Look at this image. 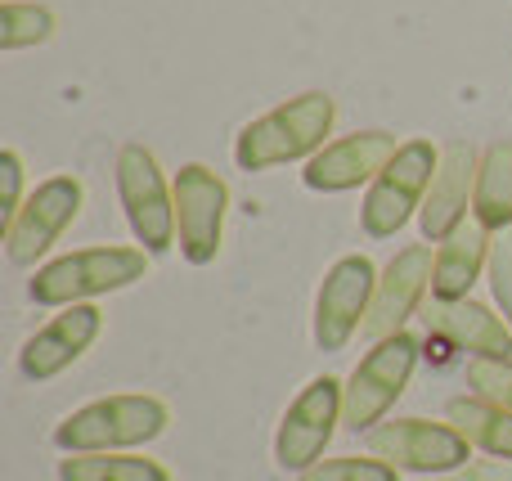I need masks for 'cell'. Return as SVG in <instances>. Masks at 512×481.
<instances>
[{
    "instance_id": "cell-1",
    "label": "cell",
    "mask_w": 512,
    "mask_h": 481,
    "mask_svg": "<svg viewBox=\"0 0 512 481\" xmlns=\"http://www.w3.org/2000/svg\"><path fill=\"white\" fill-rule=\"evenodd\" d=\"M337 104L328 90H306V95L288 99V104L270 108L265 117H256L239 131L234 144V162L243 171H270L283 162L315 158L324 149V135L333 131Z\"/></svg>"
},
{
    "instance_id": "cell-2",
    "label": "cell",
    "mask_w": 512,
    "mask_h": 481,
    "mask_svg": "<svg viewBox=\"0 0 512 481\" xmlns=\"http://www.w3.org/2000/svg\"><path fill=\"white\" fill-rule=\"evenodd\" d=\"M171 423V410L158 396H104L54 428V446L63 455H108V450H131L162 437Z\"/></svg>"
},
{
    "instance_id": "cell-3",
    "label": "cell",
    "mask_w": 512,
    "mask_h": 481,
    "mask_svg": "<svg viewBox=\"0 0 512 481\" xmlns=\"http://www.w3.org/2000/svg\"><path fill=\"white\" fill-rule=\"evenodd\" d=\"M144 270H149V252L144 248L104 243V248H81L59 261H45L27 293H32L36 306H77L90 302V297L122 293L135 279H144Z\"/></svg>"
},
{
    "instance_id": "cell-4",
    "label": "cell",
    "mask_w": 512,
    "mask_h": 481,
    "mask_svg": "<svg viewBox=\"0 0 512 481\" xmlns=\"http://www.w3.org/2000/svg\"><path fill=\"white\" fill-rule=\"evenodd\" d=\"M418 338L414 333H391V338L373 342V351L355 365V374L346 378L342 392V428L351 432H373L387 410L405 396L409 378L418 365Z\"/></svg>"
},
{
    "instance_id": "cell-5",
    "label": "cell",
    "mask_w": 512,
    "mask_h": 481,
    "mask_svg": "<svg viewBox=\"0 0 512 481\" xmlns=\"http://www.w3.org/2000/svg\"><path fill=\"white\" fill-rule=\"evenodd\" d=\"M441 167V149L432 140H409L396 149V158L382 167V176L369 185L360 207V225L369 239H391L396 230H405L409 216L423 212V198Z\"/></svg>"
},
{
    "instance_id": "cell-6",
    "label": "cell",
    "mask_w": 512,
    "mask_h": 481,
    "mask_svg": "<svg viewBox=\"0 0 512 481\" xmlns=\"http://www.w3.org/2000/svg\"><path fill=\"white\" fill-rule=\"evenodd\" d=\"M117 194L144 252H167L176 243V189H167L158 158L144 144L117 153Z\"/></svg>"
},
{
    "instance_id": "cell-7",
    "label": "cell",
    "mask_w": 512,
    "mask_h": 481,
    "mask_svg": "<svg viewBox=\"0 0 512 481\" xmlns=\"http://www.w3.org/2000/svg\"><path fill=\"white\" fill-rule=\"evenodd\" d=\"M342 392L346 383H337L333 374H319L301 387V396L288 405L274 437V464L283 473H306L319 464V455L328 450L337 423H342Z\"/></svg>"
},
{
    "instance_id": "cell-8",
    "label": "cell",
    "mask_w": 512,
    "mask_h": 481,
    "mask_svg": "<svg viewBox=\"0 0 512 481\" xmlns=\"http://www.w3.org/2000/svg\"><path fill=\"white\" fill-rule=\"evenodd\" d=\"M369 455L396 464L400 473H454L472 459V441L454 423L387 419L369 432Z\"/></svg>"
},
{
    "instance_id": "cell-9",
    "label": "cell",
    "mask_w": 512,
    "mask_h": 481,
    "mask_svg": "<svg viewBox=\"0 0 512 481\" xmlns=\"http://www.w3.org/2000/svg\"><path fill=\"white\" fill-rule=\"evenodd\" d=\"M86 189L77 176H54L27 194V203L5 221V252L14 266H36L63 230L77 221Z\"/></svg>"
},
{
    "instance_id": "cell-10",
    "label": "cell",
    "mask_w": 512,
    "mask_h": 481,
    "mask_svg": "<svg viewBox=\"0 0 512 481\" xmlns=\"http://www.w3.org/2000/svg\"><path fill=\"white\" fill-rule=\"evenodd\" d=\"M176 239L189 266H207L216 261L225 239V207H230V189L207 162H189L176 176Z\"/></svg>"
},
{
    "instance_id": "cell-11",
    "label": "cell",
    "mask_w": 512,
    "mask_h": 481,
    "mask_svg": "<svg viewBox=\"0 0 512 481\" xmlns=\"http://www.w3.org/2000/svg\"><path fill=\"white\" fill-rule=\"evenodd\" d=\"M373 288H378V270L369 257H342L324 275L315 297V347L319 351H342L355 333L364 329Z\"/></svg>"
},
{
    "instance_id": "cell-12",
    "label": "cell",
    "mask_w": 512,
    "mask_h": 481,
    "mask_svg": "<svg viewBox=\"0 0 512 481\" xmlns=\"http://www.w3.org/2000/svg\"><path fill=\"white\" fill-rule=\"evenodd\" d=\"M99 329H104V311L90 302L63 306V315H54L45 329H36L18 351V369L27 383H50L63 369H72L90 347H95Z\"/></svg>"
},
{
    "instance_id": "cell-13",
    "label": "cell",
    "mask_w": 512,
    "mask_h": 481,
    "mask_svg": "<svg viewBox=\"0 0 512 481\" xmlns=\"http://www.w3.org/2000/svg\"><path fill=\"white\" fill-rule=\"evenodd\" d=\"M432 248L414 243V248L396 252L387 261V270L378 275V288H373V302H369V315H364V338L382 342L391 333H405V320L418 311L423 293L432 288Z\"/></svg>"
},
{
    "instance_id": "cell-14",
    "label": "cell",
    "mask_w": 512,
    "mask_h": 481,
    "mask_svg": "<svg viewBox=\"0 0 512 481\" xmlns=\"http://www.w3.org/2000/svg\"><path fill=\"white\" fill-rule=\"evenodd\" d=\"M396 135L387 131H355V135H342V140L324 144L315 158L306 162V185L315 194H346V189H360V185H373L382 176L391 158H396Z\"/></svg>"
},
{
    "instance_id": "cell-15",
    "label": "cell",
    "mask_w": 512,
    "mask_h": 481,
    "mask_svg": "<svg viewBox=\"0 0 512 481\" xmlns=\"http://www.w3.org/2000/svg\"><path fill=\"white\" fill-rule=\"evenodd\" d=\"M477 167L481 158L472 153V144H450L441 149V167H436V180L423 198V212H418V225H423L427 243H441L468 221V198L477 189Z\"/></svg>"
},
{
    "instance_id": "cell-16",
    "label": "cell",
    "mask_w": 512,
    "mask_h": 481,
    "mask_svg": "<svg viewBox=\"0 0 512 481\" xmlns=\"http://www.w3.org/2000/svg\"><path fill=\"white\" fill-rule=\"evenodd\" d=\"M490 230L472 216L463 221L450 239H441L436 248V266H432V297L436 302H463L472 293V284L481 279V270L490 266Z\"/></svg>"
},
{
    "instance_id": "cell-17",
    "label": "cell",
    "mask_w": 512,
    "mask_h": 481,
    "mask_svg": "<svg viewBox=\"0 0 512 481\" xmlns=\"http://www.w3.org/2000/svg\"><path fill=\"white\" fill-rule=\"evenodd\" d=\"M436 329H445L454 338V347L472 351L477 360H512V324L499 320L490 306L472 302H436L432 311Z\"/></svg>"
},
{
    "instance_id": "cell-18",
    "label": "cell",
    "mask_w": 512,
    "mask_h": 481,
    "mask_svg": "<svg viewBox=\"0 0 512 481\" xmlns=\"http://www.w3.org/2000/svg\"><path fill=\"white\" fill-rule=\"evenodd\" d=\"M472 216L490 234H504L512 225V140H499L481 153L477 189H472Z\"/></svg>"
},
{
    "instance_id": "cell-19",
    "label": "cell",
    "mask_w": 512,
    "mask_h": 481,
    "mask_svg": "<svg viewBox=\"0 0 512 481\" xmlns=\"http://www.w3.org/2000/svg\"><path fill=\"white\" fill-rule=\"evenodd\" d=\"M445 423H454L477 450L512 464V410H499L486 396H454L445 405Z\"/></svg>"
},
{
    "instance_id": "cell-20",
    "label": "cell",
    "mask_w": 512,
    "mask_h": 481,
    "mask_svg": "<svg viewBox=\"0 0 512 481\" xmlns=\"http://www.w3.org/2000/svg\"><path fill=\"white\" fill-rule=\"evenodd\" d=\"M59 481H171V473L158 464V459L108 450V455H68V459H59Z\"/></svg>"
},
{
    "instance_id": "cell-21",
    "label": "cell",
    "mask_w": 512,
    "mask_h": 481,
    "mask_svg": "<svg viewBox=\"0 0 512 481\" xmlns=\"http://www.w3.org/2000/svg\"><path fill=\"white\" fill-rule=\"evenodd\" d=\"M54 36V9L27 5V0H5L0 9V50H27Z\"/></svg>"
},
{
    "instance_id": "cell-22",
    "label": "cell",
    "mask_w": 512,
    "mask_h": 481,
    "mask_svg": "<svg viewBox=\"0 0 512 481\" xmlns=\"http://www.w3.org/2000/svg\"><path fill=\"white\" fill-rule=\"evenodd\" d=\"M297 481H400V468L378 455H369V459L342 455V459H319L315 468L297 473Z\"/></svg>"
},
{
    "instance_id": "cell-23",
    "label": "cell",
    "mask_w": 512,
    "mask_h": 481,
    "mask_svg": "<svg viewBox=\"0 0 512 481\" xmlns=\"http://www.w3.org/2000/svg\"><path fill=\"white\" fill-rule=\"evenodd\" d=\"M468 387L499 410H512V360H472L468 365Z\"/></svg>"
},
{
    "instance_id": "cell-24",
    "label": "cell",
    "mask_w": 512,
    "mask_h": 481,
    "mask_svg": "<svg viewBox=\"0 0 512 481\" xmlns=\"http://www.w3.org/2000/svg\"><path fill=\"white\" fill-rule=\"evenodd\" d=\"M490 293H495V306L504 311V320L512 324V230H504L495 243H490Z\"/></svg>"
},
{
    "instance_id": "cell-25",
    "label": "cell",
    "mask_w": 512,
    "mask_h": 481,
    "mask_svg": "<svg viewBox=\"0 0 512 481\" xmlns=\"http://www.w3.org/2000/svg\"><path fill=\"white\" fill-rule=\"evenodd\" d=\"M23 203H27L23 198V158H18L14 149H5L0 153V216L9 221Z\"/></svg>"
},
{
    "instance_id": "cell-26",
    "label": "cell",
    "mask_w": 512,
    "mask_h": 481,
    "mask_svg": "<svg viewBox=\"0 0 512 481\" xmlns=\"http://www.w3.org/2000/svg\"><path fill=\"white\" fill-rule=\"evenodd\" d=\"M441 481H512V464L504 459V464H463V468H454V473H445Z\"/></svg>"
}]
</instances>
